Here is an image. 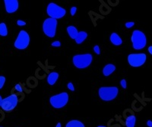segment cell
I'll list each match as a JSON object with an SVG mask.
<instances>
[{
  "label": "cell",
  "mask_w": 152,
  "mask_h": 127,
  "mask_svg": "<svg viewBox=\"0 0 152 127\" xmlns=\"http://www.w3.org/2000/svg\"><path fill=\"white\" fill-rule=\"evenodd\" d=\"M136 117L135 115H130L128 116L126 120V127H135Z\"/></svg>",
  "instance_id": "obj_16"
},
{
  "label": "cell",
  "mask_w": 152,
  "mask_h": 127,
  "mask_svg": "<svg viewBox=\"0 0 152 127\" xmlns=\"http://www.w3.org/2000/svg\"><path fill=\"white\" fill-rule=\"evenodd\" d=\"M118 93L119 89L117 87H102L98 90L100 98L106 102L113 100L117 98Z\"/></svg>",
  "instance_id": "obj_3"
},
{
  "label": "cell",
  "mask_w": 152,
  "mask_h": 127,
  "mask_svg": "<svg viewBox=\"0 0 152 127\" xmlns=\"http://www.w3.org/2000/svg\"><path fill=\"white\" fill-rule=\"evenodd\" d=\"M93 50H94V53L96 54V55H100V48L99 45H95L94 47H93Z\"/></svg>",
  "instance_id": "obj_22"
},
{
  "label": "cell",
  "mask_w": 152,
  "mask_h": 127,
  "mask_svg": "<svg viewBox=\"0 0 152 127\" xmlns=\"http://www.w3.org/2000/svg\"><path fill=\"white\" fill-rule=\"evenodd\" d=\"M120 84H121V87H122L123 89H126V87H127V83H126V80H125V79L121 80Z\"/></svg>",
  "instance_id": "obj_25"
},
{
  "label": "cell",
  "mask_w": 152,
  "mask_h": 127,
  "mask_svg": "<svg viewBox=\"0 0 152 127\" xmlns=\"http://www.w3.org/2000/svg\"><path fill=\"white\" fill-rule=\"evenodd\" d=\"M134 25H135V22H126V24H125V26H126V28H127V29H131Z\"/></svg>",
  "instance_id": "obj_23"
},
{
  "label": "cell",
  "mask_w": 152,
  "mask_h": 127,
  "mask_svg": "<svg viewBox=\"0 0 152 127\" xmlns=\"http://www.w3.org/2000/svg\"><path fill=\"white\" fill-rule=\"evenodd\" d=\"M6 77L4 76H0V90L2 89V87H4L5 84H6Z\"/></svg>",
  "instance_id": "obj_19"
},
{
  "label": "cell",
  "mask_w": 152,
  "mask_h": 127,
  "mask_svg": "<svg viewBox=\"0 0 152 127\" xmlns=\"http://www.w3.org/2000/svg\"><path fill=\"white\" fill-rule=\"evenodd\" d=\"M15 90L16 91H18V92H19V93H22L23 92L22 87H21V86L19 84H16V85L15 86Z\"/></svg>",
  "instance_id": "obj_24"
},
{
  "label": "cell",
  "mask_w": 152,
  "mask_h": 127,
  "mask_svg": "<svg viewBox=\"0 0 152 127\" xmlns=\"http://www.w3.org/2000/svg\"><path fill=\"white\" fill-rule=\"evenodd\" d=\"M67 87H68V89L69 90H71V91H75V87H74L73 84H72L71 82H69V83L68 84Z\"/></svg>",
  "instance_id": "obj_26"
},
{
  "label": "cell",
  "mask_w": 152,
  "mask_h": 127,
  "mask_svg": "<svg viewBox=\"0 0 152 127\" xmlns=\"http://www.w3.org/2000/svg\"><path fill=\"white\" fill-rule=\"evenodd\" d=\"M69 94L66 92L54 95L49 98V103L51 106L55 109H61L66 106L69 102Z\"/></svg>",
  "instance_id": "obj_5"
},
{
  "label": "cell",
  "mask_w": 152,
  "mask_h": 127,
  "mask_svg": "<svg viewBox=\"0 0 152 127\" xmlns=\"http://www.w3.org/2000/svg\"><path fill=\"white\" fill-rule=\"evenodd\" d=\"M77 7L76 6H72V7L71 8V9H70V14H71V16H74V15L76 14V12H77Z\"/></svg>",
  "instance_id": "obj_21"
},
{
  "label": "cell",
  "mask_w": 152,
  "mask_h": 127,
  "mask_svg": "<svg viewBox=\"0 0 152 127\" xmlns=\"http://www.w3.org/2000/svg\"><path fill=\"white\" fill-rule=\"evenodd\" d=\"M17 25L18 26H25V25H26V22L23 20H21V19H18L17 21Z\"/></svg>",
  "instance_id": "obj_27"
},
{
  "label": "cell",
  "mask_w": 152,
  "mask_h": 127,
  "mask_svg": "<svg viewBox=\"0 0 152 127\" xmlns=\"http://www.w3.org/2000/svg\"><path fill=\"white\" fill-rule=\"evenodd\" d=\"M0 35L2 37H6L8 35L7 25L5 22L0 23Z\"/></svg>",
  "instance_id": "obj_18"
},
{
  "label": "cell",
  "mask_w": 152,
  "mask_h": 127,
  "mask_svg": "<svg viewBox=\"0 0 152 127\" xmlns=\"http://www.w3.org/2000/svg\"><path fill=\"white\" fill-rule=\"evenodd\" d=\"M132 47L135 50H141L146 47L147 38L145 33L140 30H134L131 37Z\"/></svg>",
  "instance_id": "obj_1"
},
{
  "label": "cell",
  "mask_w": 152,
  "mask_h": 127,
  "mask_svg": "<svg viewBox=\"0 0 152 127\" xmlns=\"http://www.w3.org/2000/svg\"><path fill=\"white\" fill-rule=\"evenodd\" d=\"M147 55L145 53L130 54L128 55V63L133 67H139L145 64Z\"/></svg>",
  "instance_id": "obj_8"
},
{
  "label": "cell",
  "mask_w": 152,
  "mask_h": 127,
  "mask_svg": "<svg viewBox=\"0 0 152 127\" xmlns=\"http://www.w3.org/2000/svg\"><path fill=\"white\" fill-rule=\"evenodd\" d=\"M51 46L55 47H61V42L59 41H55L51 43Z\"/></svg>",
  "instance_id": "obj_20"
},
{
  "label": "cell",
  "mask_w": 152,
  "mask_h": 127,
  "mask_svg": "<svg viewBox=\"0 0 152 127\" xmlns=\"http://www.w3.org/2000/svg\"><path fill=\"white\" fill-rule=\"evenodd\" d=\"M110 42L115 46H120L122 44V39L117 33L113 32L110 37Z\"/></svg>",
  "instance_id": "obj_11"
},
{
  "label": "cell",
  "mask_w": 152,
  "mask_h": 127,
  "mask_svg": "<svg viewBox=\"0 0 152 127\" xmlns=\"http://www.w3.org/2000/svg\"><path fill=\"white\" fill-rule=\"evenodd\" d=\"M93 61V56L91 54L74 55L72 62L75 67L78 69H85L88 67Z\"/></svg>",
  "instance_id": "obj_2"
},
{
  "label": "cell",
  "mask_w": 152,
  "mask_h": 127,
  "mask_svg": "<svg viewBox=\"0 0 152 127\" xmlns=\"http://www.w3.org/2000/svg\"><path fill=\"white\" fill-rule=\"evenodd\" d=\"M47 12L49 18L57 19V20L62 19L66 15V10L64 8L61 7L53 2H50L47 6Z\"/></svg>",
  "instance_id": "obj_6"
},
{
  "label": "cell",
  "mask_w": 152,
  "mask_h": 127,
  "mask_svg": "<svg viewBox=\"0 0 152 127\" xmlns=\"http://www.w3.org/2000/svg\"><path fill=\"white\" fill-rule=\"evenodd\" d=\"M58 21L57 19L48 18L44 20L43 23V33L49 38H54L57 33V28Z\"/></svg>",
  "instance_id": "obj_4"
},
{
  "label": "cell",
  "mask_w": 152,
  "mask_h": 127,
  "mask_svg": "<svg viewBox=\"0 0 152 127\" xmlns=\"http://www.w3.org/2000/svg\"><path fill=\"white\" fill-rule=\"evenodd\" d=\"M66 30H67V33L69 35L70 38L71 39L75 40V38H77L78 34V31L76 29V27L73 26V25H69V26L67 27Z\"/></svg>",
  "instance_id": "obj_13"
},
{
  "label": "cell",
  "mask_w": 152,
  "mask_h": 127,
  "mask_svg": "<svg viewBox=\"0 0 152 127\" xmlns=\"http://www.w3.org/2000/svg\"><path fill=\"white\" fill-rule=\"evenodd\" d=\"M30 38L28 33L26 31L21 30L14 43V46L18 50H25L30 44Z\"/></svg>",
  "instance_id": "obj_7"
},
{
  "label": "cell",
  "mask_w": 152,
  "mask_h": 127,
  "mask_svg": "<svg viewBox=\"0 0 152 127\" xmlns=\"http://www.w3.org/2000/svg\"><path fill=\"white\" fill-rule=\"evenodd\" d=\"M148 51L149 54H151V55H152V45L150 46V47H149L148 48Z\"/></svg>",
  "instance_id": "obj_29"
},
{
  "label": "cell",
  "mask_w": 152,
  "mask_h": 127,
  "mask_svg": "<svg viewBox=\"0 0 152 127\" xmlns=\"http://www.w3.org/2000/svg\"><path fill=\"white\" fill-rule=\"evenodd\" d=\"M116 66L113 64H108L103 68V74L105 77H109L116 70Z\"/></svg>",
  "instance_id": "obj_12"
},
{
  "label": "cell",
  "mask_w": 152,
  "mask_h": 127,
  "mask_svg": "<svg viewBox=\"0 0 152 127\" xmlns=\"http://www.w3.org/2000/svg\"><path fill=\"white\" fill-rule=\"evenodd\" d=\"M4 3L8 13H14L18 9V0H4Z\"/></svg>",
  "instance_id": "obj_10"
},
{
  "label": "cell",
  "mask_w": 152,
  "mask_h": 127,
  "mask_svg": "<svg viewBox=\"0 0 152 127\" xmlns=\"http://www.w3.org/2000/svg\"><path fill=\"white\" fill-rule=\"evenodd\" d=\"M88 38V33L86 32H84V31H81V32H78V34L77 38H75V42L76 43L80 44L83 43Z\"/></svg>",
  "instance_id": "obj_15"
},
{
  "label": "cell",
  "mask_w": 152,
  "mask_h": 127,
  "mask_svg": "<svg viewBox=\"0 0 152 127\" xmlns=\"http://www.w3.org/2000/svg\"><path fill=\"white\" fill-rule=\"evenodd\" d=\"M98 127H106V126H98Z\"/></svg>",
  "instance_id": "obj_32"
},
{
  "label": "cell",
  "mask_w": 152,
  "mask_h": 127,
  "mask_svg": "<svg viewBox=\"0 0 152 127\" xmlns=\"http://www.w3.org/2000/svg\"><path fill=\"white\" fill-rule=\"evenodd\" d=\"M56 127H62V125H61V123H58L56 126Z\"/></svg>",
  "instance_id": "obj_30"
},
{
  "label": "cell",
  "mask_w": 152,
  "mask_h": 127,
  "mask_svg": "<svg viewBox=\"0 0 152 127\" xmlns=\"http://www.w3.org/2000/svg\"><path fill=\"white\" fill-rule=\"evenodd\" d=\"M2 98L1 97V95H0V106H1V103H2Z\"/></svg>",
  "instance_id": "obj_31"
},
{
  "label": "cell",
  "mask_w": 152,
  "mask_h": 127,
  "mask_svg": "<svg viewBox=\"0 0 152 127\" xmlns=\"http://www.w3.org/2000/svg\"><path fill=\"white\" fill-rule=\"evenodd\" d=\"M59 74L57 72H51L47 77V83L49 85L53 86L57 83V80L59 79Z\"/></svg>",
  "instance_id": "obj_14"
},
{
  "label": "cell",
  "mask_w": 152,
  "mask_h": 127,
  "mask_svg": "<svg viewBox=\"0 0 152 127\" xmlns=\"http://www.w3.org/2000/svg\"><path fill=\"white\" fill-rule=\"evenodd\" d=\"M66 127H85L82 122L79 121V120H73L71 121L68 122L66 124Z\"/></svg>",
  "instance_id": "obj_17"
},
{
  "label": "cell",
  "mask_w": 152,
  "mask_h": 127,
  "mask_svg": "<svg viewBox=\"0 0 152 127\" xmlns=\"http://www.w3.org/2000/svg\"><path fill=\"white\" fill-rule=\"evenodd\" d=\"M18 101L19 100L17 95L11 94L6 98L2 99L0 107H2V110L6 112H10L17 106Z\"/></svg>",
  "instance_id": "obj_9"
},
{
  "label": "cell",
  "mask_w": 152,
  "mask_h": 127,
  "mask_svg": "<svg viewBox=\"0 0 152 127\" xmlns=\"http://www.w3.org/2000/svg\"><path fill=\"white\" fill-rule=\"evenodd\" d=\"M0 127H2V126H0Z\"/></svg>",
  "instance_id": "obj_33"
},
{
  "label": "cell",
  "mask_w": 152,
  "mask_h": 127,
  "mask_svg": "<svg viewBox=\"0 0 152 127\" xmlns=\"http://www.w3.org/2000/svg\"><path fill=\"white\" fill-rule=\"evenodd\" d=\"M147 126L148 127H152V121L151 120H148L147 121Z\"/></svg>",
  "instance_id": "obj_28"
}]
</instances>
